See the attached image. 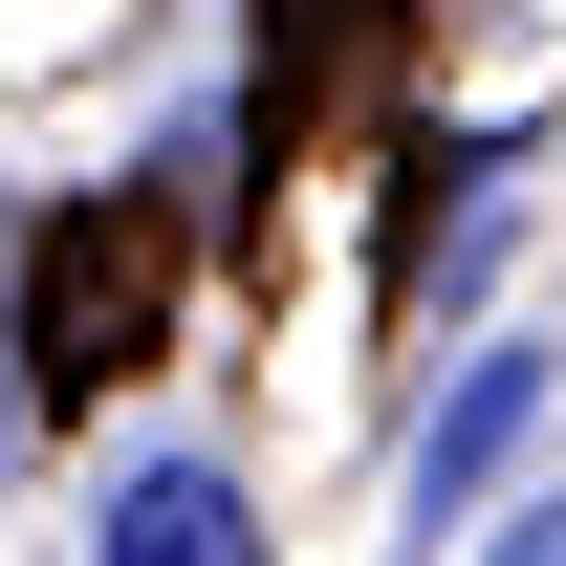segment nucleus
<instances>
[{
  "label": "nucleus",
  "instance_id": "f257e3e1",
  "mask_svg": "<svg viewBox=\"0 0 566 566\" xmlns=\"http://www.w3.org/2000/svg\"><path fill=\"white\" fill-rule=\"evenodd\" d=\"M87 566H262V501L218 480V458H132V480L87 501Z\"/></svg>",
  "mask_w": 566,
  "mask_h": 566
},
{
  "label": "nucleus",
  "instance_id": "f03ea898",
  "mask_svg": "<svg viewBox=\"0 0 566 566\" xmlns=\"http://www.w3.org/2000/svg\"><path fill=\"white\" fill-rule=\"evenodd\" d=\"M523 415H545V349H480L458 392H436V436H415V523H458V501L523 458Z\"/></svg>",
  "mask_w": 566,
  "mask_h": 566
},
{
  "label": "nucleus",
  "instance_id": "7ed1b4c3",
  "mask_svg": "<svg viewBox=\"0 0 566 566\" xmlns=\"http://www.w3.org/2000/svg\"><path fill=\"white\" fill-rule=\"evenodd\" d=\"M480 566H566V501H501V545Z\"/></svg>",
  "mask_w": 566,
  "mask_h": 566
}]
</instances>
